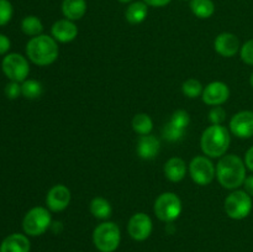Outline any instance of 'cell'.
<instances>
[{"instance_id": "obj_1", "label": "cell", "mask_w": 253, "mask_h": 252, "mask_svg": "<svg viewBox=\"0 0 253 252\" xmlns=\"http://www.w3.org/2000/svg\"><path fill=\"white\" fill-rule=\"evenodd\" d=\"M216 178L221 187L235 190L244 185L246 179V165L236 155H226L220 157L216 166Z\"/></svg>"}, {"instance_id": "obj_2", "label": "cell", "mask_w": 253, "mask_h": 252, "mask_svg": "<svg viewBox=\"0 0 253 252\" xmlns=\"http://www.w3.org/2000/svg\"><path fill=\"white\" fill-rule=\"evenodd\" d=\"M26 54L32 63L37 66H49L59 54L57 41L47 35L32 37L26 44Z\"/></svg>"}, {"instance_id": "obj_3", "label": "cell", "mask_w": 253, "mask_h": 252, "mask_svg": "<svg viewBox=\"0 0 253 252\" xmlns=\"http://www.w3.org/2000/svg\"><path fill=\"white\" fill-rule=\"evenodd\" d=\"M231 136L229 130L222 125H211L203 132L200 146L205 156L211 158L222 157L229 150Z\"/></svg>"}, {"instance_id": "obj_4", "label": "cell", "mask_w": 253, "mask_h": 252, "mask_svg": "<svg viewBox=\"0 0 253 252\" xmlns=\"http://www.w3.org/2000/svg\"><path fill=\"white\" fill-rule=\"evenodd\" d=\"M121 241L120 227L113 221H104L95 227L93 242L100 252H115Z\"/></svg>"}, {"instance_id": "obj_5", "label": "cell", "mask_w": 253, "mask_h": 252, "mask_svg": "<svg viewBox=\"0 0 253 252\" xmlns=\"http://www.w3.org/2000/svg\"><path fill=\"white\" fill-rule=\"evenodd\" d=\"M52 217L48 209L35 207L26 212L22 220V229L29 236H40L51 227Z\"/></svg>"}, {"instance_id": "obj_6", "label": "cell", "mask_w": 253, "mask_h": 252, "mask_svg": "<svg viewBox=\"0 0 253 252\" xmlns=\"http://www.w3.org/2000/svg\"><path fill=\"white\" fill-rule=\"evenodd\" d=\"M252 197L245 190L235 189L225 199V211L234 220L246 219L252 211Z\"/></svg>"}, {"instance_id": "obj_7", "label": "cell", "mask_w": 253, "mask_h": 252, "mask_svg": "<svg viewBox=\"0 0 253 252\" xmlns=\"http://www.w3.org/2000/svg\"><path fill=\"white\" fill-rule=\"evenodd\" d=\"M155 214L161 221L172 222L182 212V202L174 193H162L155 202Z\"/></svg>"}, {"instance_id": "obj_8", "label": "cell", "mask_w": 253, "mask_h": 252, "mask_svg": "<svg viewBox=\"0 0 253 252\" xmlns=\"http://www.w3.org/2000/svg\"><path fill=\"white\" fill-rule=\"evenodd\" d=\"M1 68L10 81L17 82V83L26 81L30 73L29 62L20 53L6 54L1 62Z\"/></svg>"}, {"instance_id": "obj_9", "label": "cell", "mask_w": 253, "mask_h": 252, "mask_svg": "<svg viewBox=\"0 0 253 252\" xmlns=\"http://www.w3.org/2000/svg\"><path fill=\"white\" fill-rule=\"evenodd\" d=\"M189 173L192 179L199 185H208L214 180L215 170L211 161L204 156H197L189 165Z\"/></svg>"}, {"instance_id": "obj_10", "label": "cell", "mask_w": 253, "mask_h": 252, "mask_svg": "<svg viewBox=\"0 0 253 252\" xmlns=\"http://www.w3.org/2000/svg\"><path fill=\"white\" fill-rule=\"evenodd\" d=\"M153 224L151 217L145 212H136L128 220V235L136 241H145L152 232Z\"/></svg>"}, {"instance_id": "obj_11", "label": "cell", "mask_w": 253, "mask_h": 252, "mask_svg": "<svg viewBox=\"0 0 253 252\" xmlns=\"http://www.w3.org/2000/svg\"><path fill=\"white\" fill-rule=\"evenodd\" d=\"M230 130L239 138H251L253 136V111L242 110L235 114L230 120Z\"/></svg>"}, {"instance_id": "obj_12", "label": "cell", "mask_w": 253, "mask_h": 252, "mask_svg": "<svg viewBox=\"0 0 253 252\" xmlns=\"http://www.w3.org/2000/svg\"><path fill=\"white\" fill-rule=\"evenodd\" d=\"M69 203H71V190L66 185H53L47 193L46 205L51 211H63L68 208Z\"/></svg>"}, {"instance_id": "obj_13", "label": "cell", "mask_w": 253, "mask_h": 252, "mask_svg": "<svg viewBox=\"0 0 253 252\" xmlns=\"http://www.w3.org/2000/svg\"><path fill=\"white\" fill-rule=\"evenodd\" d=\"M202 98L207 105H222L230 98V89L227 84L222 83V82H211L204 88Z\"/></svg>"}, {"instance_id": "obj_14", "label": "cell", "mask_w": 253, "mask_h": 252, "mask_svg": "<svg viewBox=\"0 0 253 252\" xmlns=\"http://www.w3.org/2000/svg\"><path fill=\"white\" fill-rule=\"evenodd\" d=\"M214 48L220 56L234 57L241 49L240 40L231 32H222L215 39Z\"/></svg>"}, {"instance_id": "obj_15", "label": "cell", "mask_w": 253, "mask_h": 252, "mask_svg": "<svg viewBox=\"0 0 253 252\" xmlns=\"http://www.w3.org/2000/svg\"><path fill=\"white\" fill-rule=\"evenodd\" d=\"M52 37L56 41L62 42V43H67V42H72L76 40L77 35H78V27L73 21L68 19L58 20L52 26Z\"/></svg>"}, {"instance_id": "obj_16", "label": "cell", "mask_w": 253, "mask_h": 252, "mask_svg": "<svg viewBox=\"0 0 253 252\" xmlns=\"http://www.w3.org/2000/svg\"><path fill=\"white\" fill-rule=\"evenodd\" d=\"M30 250L31 244L29 237L19 232L6 236L0 245V252H30Z\"/></svg>"}, {"instance_id": "obj_17", "label": "cell", "mask_w": 253, "mask_h": 252, "mask_svg": "<svg viewBox=\"0 0 253 252\" xmlns=\"http://www.w3.org/2000/svg\"><path fill=\"white\" fill-rule=\"evenodd\" d=\"M161 142L156 136L143 135L137 142V153L142 160H153L160 153Z\"/></svg>"}, {"instance_id": "obj_18", "label": "cell", "mask_w": 253, "mask_h": 252, "mask_svg": "<svg viewBox=\"0 0 253 252\" xmlns=\"http://www.w3.org/2000/svg\"><path fill=\"white\" fill-rule=\"evenodd\" d=\"M165 174L170 182H180L184 179L187 174V165L184 161L179 157H172L166 162L165 165Z\"/></svg>"}, {"instance_id": "obj_19", "label": "cell", "mask_w": 253, "mask_h": 252, "mask_svg": "<svg viewBox=\"0 0 253 252\" xmlns=\"http://www.w3.org/2000/svg\"><path fill=\"white\" fill-rule=\"evenodd\" d=\"M62 12L64 17L71 21L81 20L86 12L85 0H63Z\"/></svg>"}, {"instance_id": "obj_20", "label": "cell", "mask_w": 253, "mask_h": 252, "mask_svg": "<svg viewBox=\"0 0 253 252\" xmlns=\"http://www.w3.org/2000/svg\"><path fill=\"white\" fill-rule=\"evenodd\" d=\"M147 6L148 5L145 1H135L132 4H130L125 12L126 20L132 25H137L145 21L148 14Z\"/></svg>"}, {"instance_id": "obj_21", "label": "cell", "mask_w": 253, "mask_h": 252, "mask_svg": "<svg viewBox=\"0 0 253 252\" xmlns=\"http://www.w3.org/2000/svg\"><path fill=\"white\" fill-rule=\"evenodd\" d=\"M90 212L96 219L106 220L113 214V207L105 198L95 197L90 202Z\"/></svg>"}, {"instance_id": "obj_22", "label": "cell", "mask_w": 253, "mask_h": 252, "mask_svg": "<svg viewBox=\"0 0 253 252\" xmlns=\"http://www.w3.org/2000/svg\"><path fill=\"white\" fill-rule=\"evenodd\" d=\"M190 9L199 19H209L215 12V5L212 0H190Z\"/></svg>"}, {"instance_id": "obj_23", "label": "cell", "mask_w": 253, "mask_h": 252, "mask_svg": "<svg viewBox=\"0 0 253 252\" xmlns=\"http://www.w3.org/2000/svg\"><path fill=\"white\" fill-rule=\"evenodd\" d=\"M132 128L136 133L143 136V135H150L151 131L153 128V121L150 115L145 113H141L135 115L132 119Z\"/></svg>"}, {"instance_id": "obj_24", "label": "cell", "mask_w": 253, "mask_h": 252, "mask_svg": "<svg viewBox=\"0 0 253 252\" xmlns=\"http://www.w3.org/2000/svg\"><path fill=\"white\" fill-rule=\"evenodd\" d=\"M21 30L27 36L36 37L42 34V31H43V25H42L41 20L39 17L30 15V16H26L21 21Z\"/></svg>"}, {"instance_id": "obj_25", "label": "cell", "mask_w": 253, "mask_h": 252, "mask_svg": "<svg viewBox=\"0 0 253 252\" xmlns=\"http://www.w3.org/2000/svg\"><path fill=\"white\" fill-rule=\"evenodd\" d=\"M21 93L26 99H37L43 93V86L41 82L36 79H26L21 84Z\"/></svg>"}, {"instance_id": "obj_26", "label": "cell", "mask_w": 253, "mask_h": 252, "mask_svg": "<svg viewBox=\"0 0 253 252\" xmlns=\"http://www.w3.org/2000/svg\"><path fill=\"white\" fill-rule=\"evenodd\" d=\"M182 90L185 96H188V98L190 99H194L202 95L204 88H203L202 83H200L199 81H197V79L194 78H190L183 83Z\"/></svg>"}, {"instance_id": "obj_27", "label": "cell", "mask_w": 253, "mask_h": 252, "mask_svg": "<svg viewBox=\"0 0 253 252\" xmlns=\"http://www.w3.org/2000/svg\"><path fill=\"white\" fill-rule=\"evenodd\" d=\"M162 135L163 137H165L167 141H169V142H175V141H179L184 137L185 131L175 127L174 125H172V124L168 121V123L163 126Z\"/></svg>"}, {"instance_id": "obj_28", "label": "cell", "mask_w": 253, "mask_h": 252, "mask_svg": "<svg viewBox=\"0 0 253 252\" xmlns=\"http://www.w3.org/2000/svg\"><path fill=\"white\" fill-rule=\"evenodd\" d=\"M169 123L180 130L187 131V127L190 124V116L185 110H177L172 114Z\"/></svg>"}, {"instance_id": "obj_29", "label": "cell", "mask_w": 253, "mask_h": 252, "mask_svg": "<svg viewBox=\"0 0 253 252\" xmlns=\"http://www.w3.org/2000/svg\"><path fill=\"white\" fill-rule=\"evenodd\" d=\"M14 9L9 0H0V26H4L11 20Z\"/></svg>"}, {"instance_id": "obj_30", "label": "cell", "mask_w": 253, "mask_h": 252, "mask_svg": "<svg viewBox=\"0 0 253 252\" xmlns=\"http://www.w3.org/2000/svg\"><path fill=\"white\" fill-rule=\"evenodd\" d=\"M240 56L245 63L253 66V39L242 44L241 49H240Z\"/></svg>"}, {"instance_id": "obj_31", "label": "cell", "mask_w": 253, "mask_h": 252, "mask_svg": "<svg viewBox=\"0 0 253 252\" xmlns=\"http://www.w3.org/2000/svg\"><path fill=\"white\" fill-rule=\"evenodd\" d=\"M209 120L211 125H222L226 120V111L221 106H214L209 113Z\"/></svg>"}, {"instance_id": "obj_32", "label": "cell", "mask_w": 253, "mask_h": 252, "mask_svg": "<svg viewBox=\"0 0 253 252\" xmlns=\"http://www.w3.org/2000/svg\"><path fill=\"white\" fill-rule=\"evenodd\" d=\"M4 91H5V95H6L9 99H11V100L17 99L22 94L20 83H17V82H12V81H10V83H7L6 85H5Z\"/></svg>"}, {"instance_id": "obj_33", "label": "cell", "mask_w": 253, "mask_h": 252, "mask_svg": "<svg viewBox=\"0 0 253 252\" xmlns=\"http://www.w3.org/2000/svg\"><path fill=\"white\" fill-rule=\"evenodd\" d=\"M10 47H11V42H10L9 37L0 34V56H1V54L7 53Z\"/></svg>"}, {"instance_id": "obj_34", "label": "cell", "mask_w": 253, "mask_h": 252, "mask_svg": "<svg viewBox=\"0 0 253 252\" xmlns=\"http://www.w3.org/2000/svg\"><path fill=\"white\" fill-rule=\"evenodd\" d=\"M245 165H246V167L249 168L250 170L253 172V146H251V147L247 150L246 156H245Z\"/></svg>"}, {"instance_id": "obj_35", "label": "cell", "mask_w": 253, "mask_h": 252, "mask_svg": "<svg viewBox=\"0 0 253 252\" xmlns=\"http://www.w3.org/2000/svg\"><path fill=\"white\" fill-rule=\"evenodd\" d=\"M244 187H245V192L253 198V174L246 177V179H245L244 182Z\"/></svg>"}, {"instance_id": "obj_36", "label": "cell", "mask_w": 253, "mask_h": 252, "mask_svg": "<svg viewBox=\"0 0 253 252\" xmlns=\"http://www.w3.org/2000/svg\"><path fill=\"white\" fill-rule=\"evenodd\" d=\"M143 1H145L147 5H150V6L162 7V6H166V5L169 4L172 0H143Z\"/></svg>"}, {"instance_id": "obj_37", "label": "cell", "mask_w": 253, "mask_h": 252, "mask_svg": "<svg viewBox=\"0 0 253 252\" xmlns=\"http://www.w3.org/2000/svg\"><path fill=\"white\" fill-rule=\"evenodd\" d=\"M250 83H251V86L253 88V72H252L251 77H250Z\"/></svg>"}, {"instance_id": "obj_38", "label": "cell", "mask_w": 253, "mask_h": 252, "mask_svg": "<svg viewBox=\"0 0 253 252\" xmlns=\"http://www.w3.org/2000/svg\"><path fill=\"white\" fill-rule=\"evenodd\" d=\"M119 1H120V2H131L132 0H119Z\"/></svg>"}]
</instances>
